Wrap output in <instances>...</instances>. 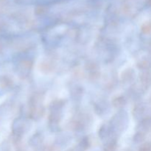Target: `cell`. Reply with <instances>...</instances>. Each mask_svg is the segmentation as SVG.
<instances>
[{
	"label": "cell",
	"mask_w": 151,
	"mask_h": 151,
	"mask_svg": "<svg viewBox=\"0 0 151 151\" xmlns=\"http://www.w3.org/2000/svg\"><path fill=\"white\" fill-rule=\"evenodd\" d=\"M140 81L145 86H149L151 85V72L150 71H145L142 72L140 76Z\"/></svg>",
	"instance_id": "cell-1"
},
{
	"label": "cell",
	"mask_w": 151,
	"mask_h": 151,
	"mask_svg": "<svg viewBox=\"0 0 151 151\" xmlns=\"http://www.w3.org/2000/svg\"><path fill=\"white\" fill-rule=\"evenodd\" d=\"M125 103H126V101H125V98H124L123 97H122V96L115 97V98L113 100V101H112V103H113L114 106L116 108L122 107V106H125Z\"/></svg>",
	"instance_id": "cell-2"
},
{
	"label": "cell",
	"mask_w": 151,
	"mask_h": 151,
	"mask_svg": "<svg viewBox=\"0 0 151 151\" xmlns=\"http://www.w3.org/2000/svg\"><path fill=\"white\" fill-rule=\"evenodd\" d=\"M116 148V143L115 142H111L109 143L105 147V151H115Z\"/></svg>",
	"instance_id": "cell-3"
},
{
	"label": "cell",
	"mask_w": 151,
	"mask_h": 151,
	"mask_svg": "<svg viewBox=\"0 0 151 151\" xmlns=\"http://www.w3.org/2000/svg\"><path fill=\"white\" fill-rule=\"evenodd\" d=\"M142 32L144 33H149L151 31V24H145L142 27Z\"/></svg>",
	"instance_id": "cell-4"
},
{
	"label": "cell",
	"mask_w": 151,
	"mask_h": 151,
	"mask_svg": "<svg viewBox=\"0 0 151 151\" xmlns=\"http://www.w3.org/2000/svg\"><path fill=\"white\" fill-rule=\"evenodd\" d=\"M151 146L149 144H145L140 147L139 151H150Z\"/></svg>",
	"instance_id": "cell-5"
},
{
	"label": "cell",
	"mask_w": 151,
	"mask_h": 151,
	"mask_svg": "<svg viewBox=\"0 0 151 151\" xmlns=\"http://www.w3.org/2000/svg\"><path fill=\"white\" fill-rule=\"evenodd\" d=\"M81 147H83V149H86L88 146V139H84L81 143Z\"/></svg>",
	"instance_id": "cell-6"
},
{
	"label": "cell",
	"mask_w": 151,
	"mask_h": 151,
	"mask_svg": "<svg viewBox=\"0 0 151 151\" xmlns=\"http://www.w3.org/2000/svg\"><path fill=\"white\" fill-rule=\"evenodd\" d=\"M144 139V137H143V135L142 134H136L135 137H134V139L137 140V141H142V140Z\"/></svg>",
	"instance_id": "cell-7"
}]
</instances>
